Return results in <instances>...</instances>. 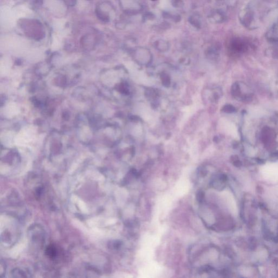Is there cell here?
<instances>
[{
    "instance_id": "obj_1",
    "label": "cell",
    "mask_w": 278,
    "mask_h": 278,
    "mask_svg": "<svg viewBox=\"0 0 278 278\" xmlns=\"http://www.w3.org/2000/svg\"><path fill=\"white\" fill-rule=\"evenodd\" d=\"M155 46L156 48L160 51H166L169 48V44L166 41L163 40H158L155 43Z\"/></svg>"
},
{
    "instance_id": "obj_2",
    "label": "cell",
    "mask_w": 278,
    "mask_h": 278,
    "mask_svg": "<svg viewBox=\"0 0 278 278\" xmlns=\"http://www.w3.org/2000/svg\"><path fill=\"white\" fill-rule=\"evenodd\" d=\"M45 253L49 257L54 258L57 255V249L53 245H50L46 248Z\"/></svg>"
},
{
    "instance_id": "obj_3",
    "label": "cell",
    "mask_w": 278,
    "mask_h": 278,
    "mask_svg": "<svg viewBox=\"0 0 278 278\" xmlns=\"http://www.w3.org/2000/svg\"><path fill=\"white\" fill-rule=\"evenodd\" d=\"M161 80H162V84L166 87H169L171 84V80H170V78L167 74H163L161 75Z\"/></svg>"
},
{
    "instance_id": "obj_4",
    "label": "cell",
    "mask_w": 278,
    "mask_h": 278,
    "mask_svg": "<svg viewBox=\"0 0 278 278\" xmlns=\"http://www.w3.org/2000/svg\"><path fill=\"white\" fill-rule=\"evenodd\" d=\"M204 198H205V193L203 191L201 190H199L197 191L196 193V199L197 201L199 203H203L204 201Z\"/></svg>"
},
{
    "instance_id": "obj_5",
    "label": "cell",
    "mask_w": 278,
    "mask_h": 278,
    "mask_svg": "<svg viewBox=\"0 0 278 278\" xmlns=\"http://www.w3.org/2000/svg\"><path fill=\"white\" fill-rule=\"evenodd\" d=\"M152 1H156V0H152Z\"/></svg>"
}]
</instances>
